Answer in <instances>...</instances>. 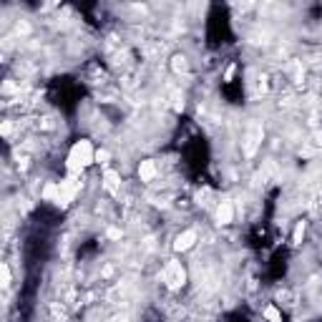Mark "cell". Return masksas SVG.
I'll return each instance as SVG.
<instances>
[{
    "label": "cell",
    "instance_id": "1",
    "mask_svg": "<svg viewBox=\"0 0 322 322\" xmlns=\"http://www.w3.org/2000/svg\"><path fill=\"white\" fill-rule=\"evenodd\" d=\"M96 164V149L89 139H78L73 141L71 151H68V159H66V169L71 177H81L86 171V166Z\"/></svg>",
    "mask_w": 322,
    "mask_h": 322
},
{
    "label": "cell",
    "instance_id": "2",
    "mask_svg": "<svg viewBox=\"0 0 322 322\" xmlns=\"http://www.w3.org/2000/svg\"><path fill=\"white\" fill-rule=\"evenodd\" d=\"M161 277H164V285L171 289V292H177L184 287L186 282V269L179 259H169L166 265H164V272H161Z\"/></svg>",
    "mask_w": 322,
    "mask_h": 322
},
{
    "label": "cell",
    "instance_id": "3",
    "mask_svg": "<svg viewBox=\"0 0 322 322\" xmlns=\"http://www.w3.org/2000/svg\"><path fill=\"white\" fill-rule=\"evenodd\" d=\"M199 242V232L197 229H184V232H179L177 237H174V252H189V250H194V244Z\"/></svg>",
    "mask_w": 322,
    "mask_h": 322
},
{
    "label": "cell",
    "instance_id": "4",
    "mask_svg": "<svg viewBox=\"0 0 322 322\" xmlns=\"http://www.w3.org/2000/svg\"><path fill=\"white\" fill-rule=\"evenodd\" d=\"M136 174H139V179H141L143 184L156 181V177H159V164H156V159H143V161H139Z\"/></svg>",
    "mask_w": 322,
    "mask_h": 322
},
{
    "label": "cell",
    "instance_id": "5",
    "mask_svg": "<svg viewBox=\"0 0 322 322\" xmlns=\"http://www.w3.org/2000/svg\"><path fill=\"white\" fill-rule=\"evenodd\" d=\"M214 216H216V224H232L234 222V204L232 201H219L216 204V209H214Z\"/></svg>",
    "mask_w": 322,
    "mask_h": 322
},
{
    "label": "cell",
    "instance_id": "6",
    "mask_svg": "<svg viewBox=\"0 0 322 322\" xmlns=\"http://www.w3.org/2000/svg\"><path fill=\"white\" fill-rule=\"evenodd\" d=\"M104 189L108 194H119L121 192V174L116 169H106L104 171Z\"/></svg>",
    "mask_w": 322,
    "mask_h": 322
},
{
    "label": "cell",
    "instance_id": "7",
    "mask_svg": "<svg viewBox=\"0 0 322 322\" xmlns=\"http://www.w3.org/2000/svg\"><path fill=\"white\" fill-rule=\"evenodd\" d=\"M262 317L267 322H282V312L277 310V304H267L265 310H262Z\"/></svg>",
    "mask_w": 322,
    "mask_h": 322
},
{
    "label": "cell",
    "instance_id": "8",
    "mask_svg": "<svg viewBox=\"0 0 322 322\" xmlns=\"http://www.w3.org/2000/svg\"><path fill=\"white\" fill-rule=\"evenodd\" d=\"M43 199L46 201H58V181H48L43 189Z\"/></svg>",
    "mask_w": 322,
    "mask_h": 322
},
{
    "label": "cell",
    "instance_id": "9",
    "mask_svg": "<svg viewBox=\"0 0 322 322\" xmlns=\"http://www.w3.org/2000/svg\"><path fill=\"white\" fill-rule=\"evenodd\" d=\"M171 68H174V73H184V71L189 68L186 55H174V58H171Z\"/></svg>",
    "mask_w": 322,
    "mask_h": 322
},
{
    "label": "cell",
    "instance_id": "10",
    "mask_svg": "<svg viewBox=\"0 0 322 322\" xmlns=\"http://www.w3.org/2000/svg\"><path fill=\"white\" fill-rule=\"evenodd\" d=\"M304 232H307V224H304V222H297L295 232H292V244H302V239H304Z\"/></svg>",
    "mask_w": 322,
    "mask_h": 322
},
{
    "label": "cell",
    "instance_id": "11",
    "mask_svg": "<svg viewBox=\"0 0 322 322\" xmlns=\"http://www.w3.org/2000/svg\"><path fill=\"white\" fill-rule=\"evenodd\" d=\"M111 151L108 149H96V164H108Z\"/></svg>",
    "mask_w": 322,
    "mask_h": 322
},
{
    "label": "cell",
    "instance_id": "12",
    "mask_svg": "<svg viewBox=\"0 0 322 322\" xmlns=\"http://www.w3.org/2000/svg\"><path fill=\"white\" fill-rule=\"evenodd\" d=\"M0 269H3V287H10V265H8V262H3Z\"/></svg>",
    "mask_w": 322,
    "mask_h": 322
},
{
    "label": "cell",
    "instance_id": "13",
    "mask_svg": "<svg viewBox=\"0 0 322 322\" xmlns=\"http://www.w3.org/2000/svg\"><path fill=\"white\" fill-rule=\"evenodd\" d=\"M10 131H13V126H10V121H5L3 124V136H10Z\"/></svg>",
    "mask_w": 322,
    "mask_h": 322
}]
</instances>
